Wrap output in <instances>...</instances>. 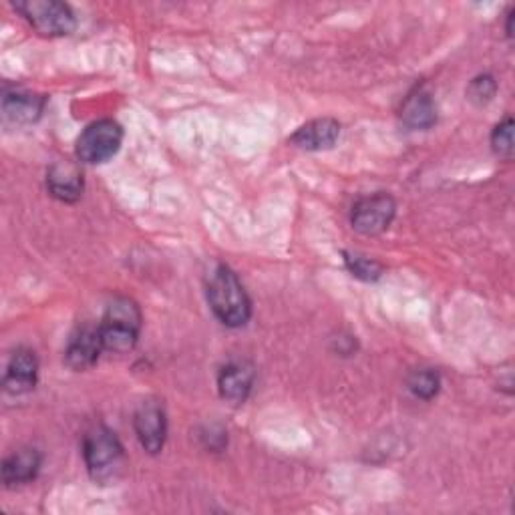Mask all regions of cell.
I'll list each match as a JSON object with an SVG mask.
<instances>
[{"instance_id": "6da1fadb", "label": "cell", "mask_w": 515, "mask_h": 515, "mask_svg": "<svg viewBox=\"0 0 515 515\" xmlns=\"http://www.w3.org/2000/svg\"><path fill=\"white\" fill-rule=\"evenodd\" d=\"M208 302L216 318L230 328L244 326L252 316V302L236 272L218 264L208 276Z\"/></svg>"}, {"instance_id": "7a4b0ae2", "label": "cell", "mask_w": 515, "mask_h": 515, "mask_svg": "<svg viewBox=\"0 0 515 515\" xmlns=\"http://www.w3.org/2000/svg\"><path fill=\"white\" fill-rule=\"evenodd\" d=\"M83 457L89 475L97 483H111L125 469V449L119 437L105 425H95L85 433Z\"/></svg>"}, {"instance_id": "3957f363", "label": "cell", "mask_w": 515, "mask_h": 515, "mask_svg": "<svg viewBox=\"0 0 515 515\" xmlns=\"http://www.w3.org/2000/svg\"><path fill=\"white\" fill-rule=\"evenodd\" d=\"M97 328H99L101 345L105 351H111V353L133 351L141 330L139 306L125 296L113 298Z\"/></svg>"}, {"instance_id": "277c9868", "label": "cell", "mask_w": 515, "mask_h": 515, "mask_svg": "<svg viewBox=\"0 0 515 515\" xmlns=\"http://www.w3.org/2000/svg\"><path fill=\"white\" fill-rule=\"evenodd\" d=\"M15 9L43 37H67L77 27L71 7L59 0H19Z\"/></svg>"}, {"instance_id": "5b68a950", "label": "cell", "mask_w": 515, "mask_h": 515, "mask_svg": "<svg viewBox=\"0 0 515 515\" xmlns=\"http://www.w3.org/2000/svg\"><path fill=\"white\" fill-rule=\"evenodd\" d=\"M123 141V129L113 119H99L85 127L77 139V157L83 163H105L111 159Z\"/></svg>"}, {"instance_id": "8992f818", "label": "cell", "mask_w": 515, "mask_h": 515, "mask_svg": "<svg viewBox=\"0 0 515 515\" xmlns=\"http://www.w3.org/2000/svg\"><path fill=\"white\" fill-rule=\"evenodd\" d=\"M397 214V202L393 196L379 192L367 198H361L351 212L353 228L363 236H379L393 224Z\"/></svg>"}, {"instance_id": "52a82bcc", "label": "cell", "mask_w": 515, "mask_h": 515, "mask_svg": "<svg viewBox=\"0 0 515 515\" xmlns=\"http://www.w3.org/2000/svg\"><path fill=\"white\" fill-rule=\"evenodd\" d=\"M133 429L139 445L149 455H157L163 449L167 437V417L159 399H145L139 403L133 415Z\"/></svg>"}, {"instance_id": "ba28073f", "label": "cell", "mask_w": 515, "mask_h": 515, "mask_svg": "<svg viewBox=\"0 0 515 515\" xmlns=\"http://www.w3.org/2000/svg\"><path fill=\"white\" fill-rule=\"evenodd\" d=\"M101 351L105 349L101 345L99 328H81L69 340L65 351V363L69 369L81 373L97 363Z\"/></svg>"}, {"instance_id": "9c48e42d", "label": "cell", "mask_w": 515, "mask_h": 515, "mask_svg": "<svg viewBox=\"0 0 515 515\" xmlns=\"http://www.w3.org/2000/svg\"><path fill=\"white\" fill-rule=\"evenodd\" d=\"M39 377V361L37 355L29 349H19L13 353L3 387L11 395H25L35 389Z\"/></svg>"}, {"instance_id": "30bf717a", "label": "cell", "mask_w": 515, "mask_h": 515, "mask_svg": "<svg viewBox=\"0 0 515 515\" xmlns=\"http://www.w3.org/2000/svg\"><path fill=\"white\" fill-rule=\"evenodd\" d=\"M254 379H256V373L250 363L238 361V363L226 365L218 377V389L222 399L232 405H242L254 387Z\"/></svg>"}, {"instance_id": "8fae6325", "label": "cell", "mask_w": 515, "mask_h": 515, "mask_svg": "<svg viewBox=\"0 0 515 515\" xmlns=\"http://www.w3.org/2000/svg\"><path fill=\"white\" fill-rule=\"evenodd\" d=\"M47 188L53 198L65 204H73L83 194V174L71 161L55 163L47 174Z\"/></svg>"}, {"instance_id": "7c38bea8", "label": "cell", "mask_w": 515, "mask_h": 515, "mask_svg": "<svg viewBox=\"0 0 515 515\" xmlns=\"http://www.w3.org/2000/svg\"><path fill=\"white\" fill-rule=\"evenodd\" d=\"M340 137V123L330 119V117H322V119H312L306 125L298 127L296 133L290 137V143L306 149V151H322V149H330Z\"/></svg>"}, {"instance_id": "4fadbf2b", "label": "cell", "mask_w": 515, "mask_h": 515, "mask_svg": "<svg viewBox=\"0 0 515 515\" xmlns=\"http://www.w3.org/2000/svg\"><path fill=\"white\" fill-rule=\"evenodd\" d=\"M47 105L45 95L29 91H7L3 97V113L13 123H35Z\"/></svg>"}, {"instance_id": "5bb4252c", "label": "cell", "mask_w": 515, "mask_h": 515, "mask_svg": "<svg viewBox=\"0 0 515 515\" xmlns=\"http://www.w3.org/2000/svg\"><path fill=\"white\" fill-rule=\"evenodd\" d=\"M41 463H43V457L33 447H23V449L15 451L3 463V481H5V485L7 487H15V485L31 483L39 475Z\"/></svg>"}, {"instance_id": "9a60e30c", "label": "cell", "mask_w": 515, "mask_h": 515, "mask_svg": "<svg viewBox=\"0 0 515 515\" xmlns=\"http://www.w3.org/2000/svg\"><path fill=\"white\" fill-rule=\"evenodd\" d=\"M401 119L411 129H429L437 123V107L429 91L417 87L401 105Z\"/></svg>"}, {"instance_id": "2e32d148", "label": "cell", "mask_w": 515, "mask_h": 515, "mask_svg": "<svg viewBox=\"0 0 515 515\" xmlns=\"http://www.w3.org/2000/svg\"><path fill=\"white\" fill-rule=\"evenodd\" d=\"M409 391L417 397V399H423V401H429L433 399L437 393H439V387H441V377L435 369H417L409 375Z\"/></svg>"}, {"instance_id": "e0dca14e", "label": "cell", "mask_w": 515, "mask_h": 515, "mask_svg": "<svg viewBox=\"0 0 515 515\" xmlns=\"http://www.w3.org/2000/svg\"><path fill=\"white\" fill-rule=\"evenodd\" d=\"M345 264L355 278L365 280V282L379 280L383 276V270H385L377 260H371V258L361 256V254H351V252H345Z\"/></svg>"}, {"instance_id": "ac0fdd59", "label": "cell", "mask_w": 515, "mask_h": 515, "mask_svg": "<svg viewBox=\"0 0 515 515\" xmlns=\"http://www.w3.org/2000/svg\"><path fill=\"white\" fill-rule=\"evenodd\" d=\"M495 93H497V81L491 75H479L467 87V99L477 107L487 105L495 97Z\"/></svg>"}, {"instance_id": "d6986e66", "label": "cell", "mask_w": 515, "mask_h": 515, "mask_svg": "<svg viewBox=\"0 0 515 515\" xmlns=\"http://www.w3.org/2000/svg\"><path fill=\"white\" fill-rule=\"evenodd\" d=\"M491 147L503 159H511L513 157V119L511 117H507L503 123H499L493 129V133H491Z\"/></svg>"}]
</instances>
